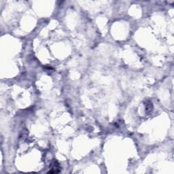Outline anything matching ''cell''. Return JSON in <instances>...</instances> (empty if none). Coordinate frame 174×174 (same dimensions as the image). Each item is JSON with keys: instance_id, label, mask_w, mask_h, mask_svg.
I'll return each mask as SVG.
<instances>
[{"instance_id": "obj_1", "label": "cell", "mask_w": 174, "mask_h": 174, "mask_svg": "<svg viewBox=\"0 0 174 174\" xmlns=\"http://www.w3.org/2000/svg\"><path fill=\"white\" fill-rule=\"evenodd\" d=\"M61 171V167L59 165V163L56 161V160H53L51 163L50 165V170L48 171L50 173H59Z\"/></svg>"}]
</instances>
